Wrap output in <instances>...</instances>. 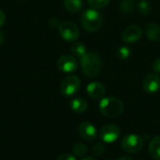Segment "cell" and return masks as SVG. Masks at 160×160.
<instances>
[{
  "mask_svg": "<svg viewBox=\"0 0 160 160\" xmlns=\"http://www.w3.org/2000/svg\"><path fill=\"white\" fill-rule=\"evenodd\" d=\"M144 145V140L142 137L137 134H129L122 139V149L129 154H136L142 150Z\"/></svg>",
  "mask_w": 160,
  "mask_h": 160,
  "instance_id": "4",
  "label": "cell"
},
{
  "mask_svg": "<svg viewBox=\"0 0 160 160\" xmlns=\"http://www.w3.org/2000/svg\"><path fill=\"white\" fill-rule=\"evenodd\" d=\"M142 36V29L139 25H129L122 33V40L126 43H134Z\"/></svg>",
  "mask_w": 160,
  "mask_h": 160,
  "instance_id": "9",
  "label": "cell"
},
{
  "mask_svg": "<svg viewBox=\"0 0 160 160\" xmlns=\"http://www.w3.org/2000/svg\"><path fill=\"white\" fill-rule=\"evenodd\" d=\"M70 51H71V52H72L75 56H77V57H79V58L83 57V56L87 53V52H86V47L84 46V44H82V43H81V42H76V43H74V44L71 46Z\"/></svg>",
  "mask_w": 160,
  "mask_h": 160,
  "instance_id": "17",
  "label": "cell"
},
{
  "mask_svg": "<svg viewBox=\"0 0 160 160\" xmlns=\"http://www.w3.org/2000/svg\"><path fill=\"white\" fill-rule=\"evenodd\" d=\"M5 41V35L3 34V32L0 31V44H2Z\"/></svg>",
  "mask_w": 160,
  "mask_h": 160,
  "instance_id": "27",
  "label": "cell"
},
{
  "mask_svg": "<svg viewBox=\"0 0 160 160\" xmlns=\"http://www.w3.org/2000/svg\"><path fill=\"white\" fill-rule=\"evenodd\" d=\"M63 4L65 8L72 13H76L80 11L82 8V0H64Z\"/></svg>",
  "mask_w": 160,
  "mask_h": 160,
  "instance_id": "16",
  "label": "cell"
},
{
  "mask_svg": "<svg viewBox=\"0 0 160 160\" xmlns=\"http://www.w3.org/2000/svg\"><path fill=\"white\" fill-rule=\"evenodd\" d=\"M57 67L64 73H71L77 69L78 63L73 56L65 54L59 57L57 61Z\"/></svg>",
  "mask_w": 160,
  "mask_h": 160,
  "instance_id": "8",
  "label": "cell"
},
{
  "mask_svg": "<svg viewBox=\"0 0 160 160\" xmlns=\"http://www.w3.org/2000/svg\"><path fill=\"white\" fill-rule=\"evenodd\" d=\"M131 55V49L128 46H122L117 51V56L121 60H127Z\"/></svg>",
  "mask_w": 160,
  "mask_h": 160,
  "instance_id": "20",
  "label": "cell"
},
{
  "mask_svg": "<svg viewBox=\"0 0 160 160\" xmlns=\"http://www.w3.org/2000/svg\"><path fill=\"white\" fill-rule=\"evenodd\" d=\"M87 94L89 95V97L93 98H101L105 93V87L102 83L98 82H93L91 83H89L87 85Z\"/></svg>",
  "mask_w": 160,
  "mask_h": 160,
  "instance_id": "12",
  "label": "cell"
},
{
  "mask_svg": "<svg viewBox=\"0 0 160 160\" xmlns=\"http://www.w3.org/2000/svg\"><path fill=\"white\" fill-rule=\"evenodd\" d=\"M145 35H146V38L151 41L159 40L160 27L154 22H148L145 25Z\"/></svg>",
  "mask_w": 160,
  "mask_h": 160,
  "instance_id": "13",
  "label": "cell"
},
{
  "mask_svg": "<svg viewBox=\"0 0 160 160\" xmlns=\"http://www.w3.org/2000/svg\"><path fill=\"white\" fill-rule=\"evenodd\" d=\"M6 22V16H5V13L0 9V28L4 25Z\"/></svg>",
  "mask_w": 160,
  "mask_h": 160,
  "instance_id": "26",
  "label": "cell"
},
{
  "mask_svg": "<svg viewBox=\"0 0 160 160\" xmlns=\"http://www.w3.org/2000/svg\"><path fill=\"white\" fill-rule=\"evenodd\" d=\"M81 87V81L77 76H67L61 82V93L65 97H71L75 95Z\"/></svg>",
  "mask_w": 160,
  "mask_h": 160,
  "instance_id": "5",
  "label": "cell"
},
{
  "mask_svg": "<svg viewBox=\"0 0 160 160\" xmlns=\"http://www.w3.org/2000/svg\"><path fill=\"white\" fill-rule=\"evenodd\" d=\"M111 0H87L88 4L93 8H102L106 7Z\"/></svg>",
  "mask_w": 160,
  "mask_h": 160,
  "instance_id": "21",
  "label": "cell"
},
{
  "mask_svg": "<svg viewBox=\"0 0 160 160\" xmlns=\"http://www.w3.org/2000/svg\"><path fill=\"white\" fill-rule=\"evenodd\" d=\"M92 151L96 156H101L105 152V146L102 143H97L93 146Z\"/></svg>",
  "mask_w": 160,
  "mask_h": 160,
  "instance_id": "23",
  "label": "cell"
},
{
  "mask_svg": "<svg viewBox=\"0 0 160 160\" xmlns=\"http://www.w3.org/2000/svg\"><path fill=\"white\" fill-rule=\"evenodd\" d=\"M59 34L67 41H74L79 38L78 26L71 21H65L59 24Z\"/></svg>",
  "mask_w": 160,
  "mask_h": 160,
  "instance_id": "6",
  "label": "cell"
},
{
  "mask_svg": "<svg viewBox=\"0 0 160 160\" xmlns=\"http://www.w3.org/2000/svg\"><path fill=\"white\" fill-rule=\"evenodd\" d=\"M149 154L156 160H160V136L155 137L149 144Z\"/></svg>",
  "mask_w": 160,
  "mask_h": 160,
  "instance_id": "15",
  "label": "cell"
},
{
  "mask_svg": "<svg viewBox=\"0 0 160 160\" xmlns=\"http://www.w3.org/2000/svg\"><path fill=\"white\" fill-rule=\"evenodd\" d=\"M152 4L148 0H140L138 3V11L142 15H148L152 11Z\"/></svg>",
  "mask_w": 160,
  "mask_h": 160,
  "instance_id": "18",
  "label": "cell"
},
{
  "mask_svg": "<svg viewBox=\"0 0 160 160\" xmlns=\"http://www.w3.org/2000/svg\"><path fill=\"white\" fill-rule=\"evenodd\" d=\"M70 108L73 112H78V113H82L83 112H85L88 108V104L86 102L85 99H83L82 98H75L70 101Z\"/></svg>",
  "mask_w": 160,
  "mask_h": 160,
  "instance_id": "14",
  "label": "cell"
},
{
  "mask_svg": "<svg viewBox=\"0 0 160 160\" xmlns=\"http://www.w3.org/2000/svg\"><path fill=\"white\" fill-rule=\"evenodd\" d=\"M153 69L154 71H156L157 73H160V57L159 58H157L154 63H153Z\"/></svg>",
  "mask_w": 160,
  "mask_h": 160,
  "instance_id": "25",
  "label": "cell"
},
{
  "mask_svg": "<svg viewBox=\"0 0 160 160\" xmlns=\"http://www.w3.org/2000/svg\"><path fill=\"white\" fill-rule=\"evenodd\" d=\"M81 22L82 27L85 30H87L88 32H95L98 31L102 25L103 17L102 14L97 11L96 9L89 8L82 13Z\"/></svg>",
  "mask_w": 160,
  "mask_h": 160,
  "instance_id": "3",
  "label": "cell"
},
{
  "mask_svg": "<svg viewBox=\"0 0 160 160\" xmlns=\"http://www.w3.org/2000/svg\"><path fill=\"white\" fill-rule=\"evenodd\" d=\"M134 8V3L133 1L130 0H124L121 4H120V9L125 12V13H128L131 12Z\"/></svg>",
  "mask_w": 160,
  "mask_h": 160,
  "instance_id": "22",
  "label": "cell"
},
{
  "mask_svg": "<svg viewBox=\"0 0 160 160\" xmlns=\"http://www.w3.org/2000/svg\"><path fill=\"white\" fill-rule=\"evenodd\" d=\"M117 160H133L130 157H121L119 158Z\"/></svg>",
  "mask_w": 160,
  "mask_h": 160,
  "instance_id": "28",
  "label": "cell"
},
{
  "mask_svg": "<svg viewBox=\"0 0 160 160\" xmlns=\"http://www.w3.org/2000/svg\"><path fill=\"white\" fill-rule=\"evenodd\" d=\"M121 129L115 125H106L100 130V139L107 143H112L119 139Z\"/></svg>",
  "mask_w": 160,
  "mask_h": 160,
  "instance_id": "7",
  "label": "cell"
},
{
  "mask_svg": "<svg viewBox=\"0 0 160 160\" xmlns=\"http://www.w3.org/2000/svg\"><path fill=\"white\" fill-rule=\"evenodd\" d=\"M82 160H97V159H96V158H92V157H86V158H82Z\"/></svg>",
  "mask_w": 160,
  "mask_h": 160,
  "instance_id": "29",
  "label": "cell"
},
{
  "mask_svg": "<svg viewBox=\"0 0 160 160\" xmlns=\"http://www.w3.org/2000/svg\"><path fill=\"white\" fill-rule=\"evenodd\" d=\"M105 160H111V159H105Z\"/></svg>",
  "mask_w": 160,
  "mask_h": 160,
  "instance_id": "30",
  "label": "cell"
},
{
  "mask_svg": "<svg viewBox=\"0 0 160 160\" xmlns=\"http://www.w3.org/2000/svg\"><path fill=\"white\" fill-rule=\"evenodd\" d=\"M81 67L83 74L87 77H96L101 68V61L96 52H87L81 58Z\"/></svg>",
  "mask_w": 160,
  "mask_h": 160,
  "instance_id": "2",
  "label": "cell"
},
{
  "mask_svg": "<svg viewBox=\"0 0 160 160\" xmlns=\"http://www.w3.org/2000/svg\"><path fill=\"white\" fill-rule=\"evenodd\" d=\"M98 107H99L100 112L104 116L110 117V118L118 117L124 112L123 102L120 99L116 98H112V97L102 98L99 102Z\"/></svg>",
  "mask_w": 160,
  "mask_h": 160,
  "instance_id": "1",
  "label": "cell"
},
{
  "mask_svg": "<svg viewBox=\"0 0 160 160\" xmlns=\"http://www.w3.org/2000/svg\"><path fill=\"white\" fill-rule=\"evenodd\" d=\"M87 152V148L83 143H76L72 148V153L75 157L82 158Z\"/></svg>",
  "mask_w": 160,
  "mask_h": 160,
  "instance_id": "19",
  "label": "cell"
},
{
  "mask_svg": "<svg viewBox=\"0 0 160 160\" xmlns=\"http://www.w3.org/2000/svg\"><path fill=\"white\" fill-rule=\"evenodd\" d=\"M78 131L80 136L85 141H94L98 135L97 128L89 122H82L80 124Z\"/></svg>",
  "mask_w": 160,
  "mask_h": 160,
  "instance_id": "11",
  "label": "cell"
},
{
  "mask_svg": "<svg viewBox=\"0 0 160 160\" xmlns=\"http://www.w3.org/2000/svg\"><path fill=\"white\" fill-rule=\"evenodd\" d=\"M56 160H76L74 158V156L69 155V154H63L61 156H59Z\"/></svg>",
  "mask_w": 160,
  "mask_h": 160,
  "instance_id": "24",
  "label": "cell"
},
{
  "mask_svg": "<svg viewBox=\"0 0 160 160\" xmlns=\"http://www.w3.org/2000/svg\"><path fill=\"white\" fill-rule=\"evenodd\" d=\"M142 87L145 92L149 94H155L160 90V77L158 74H148L142 82Z\"/></svg>",
  "mask_w": 160,
  "mask_h": 160,
  "instance_id": "10",
  "label": "cell"
}]
</instances>
